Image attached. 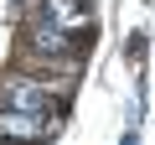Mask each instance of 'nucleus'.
I'll return each instance as SVG.
<instances>
[{
  "label": "nucleus",
  "instance_id": "obj_2",
  "mask_svg": "<svg viewBox=\"0 0 155 145\" xmlns=\"http://www.w3.org/2000/svg\"><path fill=\"white\" fill-rule=\"evenodd\" d=\"M47 114H26V109H0V135H41Z\"/></svg>",
  "mask_w": 155,
  "mask_h": 145
},
{
  "label": "nucleus",
  "instance_id": "obj_1",
  "mask_svg": "<svg viewBox=\"0 0 155 145\" xmlns=\"http://www.w3.org/2000/svg\"><path fill=\"white\" fill-rule=\"evenodd\" d=\"M31 26H57V31H93L88 0H36Z\"/></svg>",
  "mask_w": 155,
  "mask_h": 145
}]
</instances>
